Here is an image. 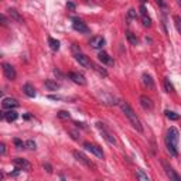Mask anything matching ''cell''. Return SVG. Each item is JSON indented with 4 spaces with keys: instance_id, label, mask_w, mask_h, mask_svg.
<instances>
[{
    "instance_id": "cell-32",
    "label": "cell",
    "mask_w": 181,
    "mask_h": 181,
    "mask_svg": "<svg viewBox=\"0 0 181 181\" xmlns=\"http://www.w3.org/2000/svg\"><path fill=\"white\" fill-rule=\"evenodd\" d=\"M14 144H16L17 149H23L24 147V143L20 140V139H14Z\"/></svg>"
},
{
    "instance_id": "cell-40",
    "label": "cell",
    "mask_w": 181,
    "mask_h": 181,
    "mask_svg": "<svg viewBox=\"0 0 181 181\" xmlns=\"http://www.w3.org/2000/svg\"><path fill=\"white\" fill-rule=\"evenodd\" d=\"M50 99H53V101H58V99H61L60 96H54V95H51V96H48Z\"/></svg>"
},
{
    "instance_id": "cell-28",
    "label": "cell",
    "mask_w": 181,
    "mask_h": 181,
    "mask_svg": "<svg viewBox=\"0 0 181 181\" xmlns=\"http://www.w3.org/2000/svg\"><path fill=\"white\" fill-rule=\"evenodd\" d=\"M24 147L30 149V150H36V149H37V144H36V141H33V140H27L26 143H24Z\"/></svg>"
},
{
    "instance_id": "cell-16",
    "label": "cell",
    "mask_w": 181,
    "mask_h": 181,
    "mask_svg": "<svg viewBox=\"0 0 181 181\" xmlns=\"http://www.w3.org/2000/svg\"><path fill=\"white\" fill-rule=\"evenodd\" d=\"M98 58H99V61H102L103 64H109V65L113 64V60H112V58L107 55V53H105V51H101L99 55H98Z\"/></svg>"
},
{
    "instance_id": "cell-17",
    "label": "cell",
    "mask_w": 181,
    "mask_h": 181,
    "mask_svg": "<svg viewBox=\"0 0 181 181\" xmlns=\"http://www.w3.org/2000/svg\"><path fill=\"white\" fill-rule=\"evenodd\" d=\"M19 117V113H17L16 111H13V109H9V111L4 113V119H6L7 122H14Z\"/></svg>"
},
{
    "instance_id": "cell-22",
    "label": "cell",
    "mask_w": 181,
    "mask_h": 181,
    "mask_svg": "<svg viewBox=\"0 0 181 181\" xmlns=\"http://www.w3.org/2000/svg\"><path fill=\"white\" fill-rule=\"evenodd\" d=\"M126 38H128V41L132 45H137L139 44V40H137V37H136V34H133L132 31H128V33H126Z\"/></svg>"
},
{
    "instance_id": "cell-11",
    "label": "cell",
    "mask_w": 181,
    "mask_h": 181,
    "mask_svg": "<svg viewBox=\"0 0 181 181\" xmlns=\"http://www.w3.org/2000/svg\"><path fill=\"white\" fill-rule=\"evenodd\" d=\"M68 77L74 81L75 84H78V85H86V79H85V77L82 74H79V72H69V74H68Z\"/></svg>"
},
{
    "instance_id": "cell-35",
    "label": "cell",
    "mask_w": 181,
    "mask_h": 181,
    "mask_svg": "<svg viewBox=\"0 0 181 181\" xmlns=\"http://www.w3.org/2000/svg\"><path fill=\"white\" fill-rule=\"evenodd\" d=\"M129 16H130L132 19H137V13H136L133 9H130V10H129Z\"/></svg>"
},
{
    "instance_id": "cell-18",
    "label": "cell",
    "mask_w": 181,
    "mask_h": 181,
    "mask_svg": "<svg viewBox=\"0 0 181 181\" xmlns=\"http://www.w3.org/2000/svg\"><path fill=\"white\" fill-rule=\"evenodd\" d=\"M23 90H24V94H26L28 98H34V96H36V89H34V86L31 84H26V85H24Z\"/></svg>"
},
{
    "instance_id": "cell-33",
    "label": "cell",
    "mask_w": 181,
    "mask_h": 181,
    "mask_svg": "<svg viewBox=\"0 0 181 181\" xmlns=\"http://www.w3.org/2000/svg\"><path fill=\"white\" fill-rule=\"evenodd\" d=\"M44 168L47 170L48 174H53V167H51V164H48V163H44Z\"/></svg>"
},
{
    "instance_id": "cell-30",
    "label": "cell",
    "mask_w": 181,
    "mask_h": 181,
    "mask_svg": "<svg viewBox=\"0 0 181 181\" xmlns=\"http://www.w3.org/2000/svg\"><path fill=\"white\" fill-rule=\"evenodd\" d=\"M141 21H143V26L144 27H150L151 26V20L149 16H141Z\"/></svg>"
},
{
    "instance_id": "cell-20",
    "label": "cell",
    "mask_w": 181,
    "mask_h": 181,
    "mask_svg": "<svg viewBox=\"0 0 181 181\" xmlns=\"http://www.w3.org/2000/svg\"><path fill=\"white\" fill-rule=\"evenodd\" d=\"M9 14H10V17L13 20H16L17 23H23V19H21V16L19 14V11L16 9H9Z\"/></svg>"
},
{
    "instance_id": "cell-21",
    "label": "cell",
    "mask_w": 181,
    "mask_h": 181,
    "mask_svg": "<svg viewBox=\"0 0 181 181\" xmlns=\"http://www.w3.org/2000/svg\"><path fill=\"white\" fill-rule=\"evenodd\" d=\"M45 88H48L50 90H58L60 89V84H57L53 79H47L45 81Z\"/></svg>"
},
{
    "instance_id": "cell-7",
    "label": "cell",
    "mask_w": 181,
    "mask_h": 181,
    "mask_svg": "<svg viewBox=\"0 0 181 181\" xmlns=\"http://www.w3.org/2000/svg\"><path fill=\"white\" fill-rule=\"evenodd\" d=\"M72 21H74V23H72V27H74L75 31H79V33H84V34L89 33V27H88L82 20H79V19H72Z\"/></svg>"
},
{
    "instance_id": "cell-42",
    "label": "cell",
    "mask_w": 181,
    "mask_h": 181,
    "mask_svg": "<svg viewBox=\"0 0 181 181\" xmlns=\"http://www.w3.org/2000/svg\"><path fill=\"white\" fill-rule=\"evenodd\" d=\"M2 178H3V174H2V171H0V180H2Z\"/></svg>"
},
{
    "instance_id": "cell-37",
    "label": "cell",
    "mask_w": 181,
    "mask_h": 181,
    "mask_svg": "<svg viewBox=\"0 0 181 181\" xmlns=\"http://www.w3.org/2000/svg\"><path fill=\"white\" fill-rule=\"evenodd\" d=\"M4 153H6V144L0 143V154H4Z\"/></svg>"
},
{
    "instance_id": "cell-31",
    "label": "cell",
    "mask_w": 181,
    "mask_h": 181,
    "mask_svg": "<svg viewBox=\"0 0 181 181\" xmlns=\"http://www.w3.org/2000/svg\"><path fill=\"white\" fill-rule=\"evenodd\" d=\"M0 24H2V26H9V19H7L6 16H3V14H0Z\"/></svg>"
},
{
    "instance_id": "cell-41",
    "label": "cell",
    "mask_w": 181,
    "mask_h": 181,
    "mask_svg": "<svg viewBox=\"0 0 181 181\" xmlns=\"http://www.w3.org/2000/svg\"><path fill=\"white\" fill-rule=\"evenodd\" d=\"M3 117H4V113H3V112H2V111H0V120H2Z\"/></svg>"
},
{
    "instance_id": "cell-15",
    "label": "cell",
    "mask_w": 181,
    "mask_h": 181,
    "mask_svg": "<svg viewBox=\"0 0 181 181\" xmlns=\"http://www.w3.org/2000/svg\"><path fill=\"white\" fill-rule=\"evenodd\" d=\"M105 45V38L101 37V36H98V37H94L90 40V47L95 48V50H99Z\"/></svg>"
},
{
    "instance_id": "cell-27",
    "label": "cell",
    "mask_w": 181,
    "mask_h": 181,
    "mask_svg": "<svg viewBox=\"0 0 181 181\" xmlns=\"http://www.w3.org/2000/svg\"><path fill=\"white\" fill-rule=\"evenodd\" d=\"M164 88H166V90H167L168 94H173V92H174V86L171 85V82L167 79V78L164 79Z\"/></svg>"
},
{
    "instance_id": "cell-43",
    "label": "cell",
    "mask_w": 181,
    "mask_h": 181,
    "mask_svg": "<svg viewBox=\"0 0 181 181\" xmlns=\"http://www.w3.org/2000/svg\"><path fill=\"white\" fill-rule=\"evenodd\" d=\"M140 2H141V3H144V2H147V0H140Z\"/></svg>"
},
{
    "instance_id": "cell-36",
    "label": "cell",
    "mask_w": 181,
    "mask_h": 181,
    "mask_svg": "<svg viewBox=\"0 0 181 181\" xmlns=\"http://www.w3.org/2000/svg\"><path fill=\"white\" fill-rule=\"evenodd\" d=\"M174 20H175V26H177V30L181 31V27H180V17L175 16V17H174Z\"/></svg>"
},
{
    "instance_id": "cell-29",
    "label": "cell",
    "mask_w": 181,
    "mask_h": 181,
    "mask_svg": "<svg viewBox=\"0 0 181 181\" xmlns=\"http://www.w3.org/2000/svg\"><path fill=\"white\" fill-rule=\"evenodd\" d=\"M58 117H60V119H64V120H67V119H69V117H71V115L68 113L67 111H60V112H58Z\"/></svg>"
},
{
    "instance_id": "cell-3",
    "label": "cell",
    "mask_w": 181,
    "mask_h": 181,
    "mask_svg": "<svg viewBox=\"0 0 181 181\" xmlns=\"http://www.w3.org/2000/svg\"><path fill=\"white\" fill-rule=\"evenodd\" d=\"M96 128L99 129V132H101V134L103 136V139L107 141L109 144H112V146H115L116 144V139H115V136L109 132V129L105 126V123H102V122H98L96 123Z\"/></svg>"
},
{
    "instance_id": "cell-10",
    "label": "cell",
    "mask_w": 181,
    "mask_h": 181,
    "mask_svg": "<svg viewBox=\"0 0 181 181\" xmlns=\"http://www.w3.org/2000/svg\"><path fill=\"white\" fill-rule=\"evenodd\" d=\"M163 164V168H164V171H166V174L168 175V177L171 178V180H175V181H180V177H178V174H175V171L173 170V167H171L170 164H168L167 161H163L161 163Z\"/></svg>"
},
{
    "instance_id": "cell-44",
    "label": "cell",
    "mask_w": 181,
    "mask_h": 181,
    "mask_svg": "<svg viewBox=\"0 0 181 181\" xmlns=\"http://www.w3.org/2000/svg\"><path fill=\"white\" fill-rule=\"evenodd\" d=\"M2 95H3V94H2V90H0V98H2Z\"/></svg>"
},
{
    "instance_id": "cell-2",
    "label": "cell",
    "mask_w": 181,
    "mask_h": 181,
    "mask_svg": "<svg viewBox=\"0 0 181 181\" xmlns=\"http://www.w3.org/2000/svg\"><path fill=\"white\" fill-rule=\"evenodd\" d=\"M119 105H120V109L123 111V113L126 115V117H128L129 120H130L132 126H133V128L136 129V130H137L139 133H143V124H141L140 119L137 117V115L134 113V111L132 109L130 106H129L128 102L120 101V102H119Z\"/></svg>"
},
{
    "instance_id": "cell-1",
    "label": "cell",
    "mask_w": 181,
    "mask_h": 181,
    "mask_svg": "<svg viewBox=\"0 0 181 181\" xmlns=\"http://www.w3.org/2000/svg\"><path fill=\"white\" fill-rule=\"evenodd\" d=\"M178 130L175 128H170L167 132V136H166V146H167V150L170 151V154L173 157H177L178 156Z\"/></svg>"
},
{
    "instance_id": "cell-4",
    "label": "cell",
    "mask_w": 181,
    "mask_h": 181,
    "mask_svg": "<svg viewBox=\"0 0 181 181\" xmlns=\"http://www.w3.org/2000/svg\"><path fill=\"white\" fill-rule=\"evenodd\" d=\"M2 68H3V74L4 77L7 78L9 81H13L16 79L17 74H16V69H14V67L11 64H7V62H4L3 65H2Z\"/></svg>"
},
{
    "instance_id": "cell-24",
    "label": "cell",
    "mask_w": 181,
    "mask_h": 181,
    "mask_svg": "<svg viewBox=\"0 0 181 181\" xmlns=\"http://www.w3.org/2000/svg\"><path fill=\"white\" fill-rule=\"evenodd\" d=\"M136 177H137L140 181H149V180H150V178H149V175L146 174V173H143V170H137V171H136Z\"/></svg>"
},
{
    "instance_id": "cell-14",
    "label": "cell",
    "mask_w": 181,
    "mask_h": 181,
    "mask_svg": "<svg viewBox=\"0 0 181 181\" xmlns=\"http://www.w3.org/2000/svg\"><path fill=\"white\" fill-rule=\"evenodd\" d=\"M2 105H3L4 109H16V107H19V102L16 99H13V98H4Z\"/></svg>"
},
{
    "instance_id": "cell-38",
    "label": "cell",
    "mask_w": 181,
    "mask_h": 181,
    "mask_svg": "<svg viewBox=\"0 0 181 181\" xmlns=\"http://www.w3.org/2000/svg\"><path fill=\"white\" fill-rule=\"evenodd\" d=\"M67 7L69 9V10H72V11L75 10V4L72 3V2H68V3H67Z\"/></svg>"
},
{
    "instance_id": "cell-19",
    "label": "cell",
    "mask_w": 181,
    "mask_h": 181,
    "mask_svg": "<svg viewBox=\"0 0 181 181\" xmlns=\"http://www.w3.org/2000/svg\"><path fill=\"white\" fill-rule=\"evenodd\" d=\"M143 84H144V86H147L149 89H153L154 88V82H153V79H151V77L150 75H147V74H143Z\"/></svg>"
},
{
    "instance_id": "cell-13",
    "label": "cell",
    "mask_w": 181,
    "mask_h": 181,
    "mask_svg": "<svg viewBox=\"0 0 181 181\" xmlns=\"http://www.w3.org/2000/svg\"><path fill=\"white\" fill-rule=\"evenodd\" d=\"M139 102H140V105L143 106V109H146V111H151V109H153V102H151V99L149 96H146V95H141V96L139 98Z\"/></svg>"
},
{
    "instance_id": "cell-39",
    "label": "cell",
    "mask_w": 181,
    "mask_h": 181,
    "mask_svg": "<svg viewBox=\"0 0 181 181\" xmlns=\"http://www.w3.org/2000/svg\"><path fill=\"white\" fill-rule=\"evenodd\" d=\"M69 133L72 134V137H74L75 140H78V139H79V137H78V133H77V132H69Z\"/></svg>"
},
{
    "instance_id": "cell-8",
    "label": "cell",
    "mask_w": 181,
    "mask_h": 181,
    "mask_svg": "<svg viewBox=\"0 0 181 181\" xmlns=\"http://www.w3.org/2000/svg\"><path fill=\"white\" fill-rule=\"evenodd\" d=\"M72 154H74V157L77 158L79 163H82L84 166H86V167H89V168H95L94 163H92L90 160H88V157L85 154H82V153H79V151H74Z\"/></svg>"
},
{
    "instance_id": "cell-34",
    "label": "cell",
    "mask_w": 181,
    "mask_h": 181,
    "mask_svg": "<svg viewBox=\"0 0 181 181\" xmlns=\"http://www.w3.org/2000/svg\"><path fill=\"white\" fill-rule=\"evenodd\" d=\"M140 14H141V16H147V9H146V6H144V4H141V6H140Z\"/></svg>"
},
{
    "instance_id": "cell-23",
    "label": "cell",
    "mask_w": 181,
    "mask_h": 181,
    "mask_svg": "<svg viewBox=\"0 0 181 181\" xmlns=\"http://www.w3.org/2000/svg\"><path fill=\"white\" fill-rule=\"evenodd\" d=\"M48 44H50V47H51V50H53V51H58V50H60V41L55 40V38L50 37V38H48Z\"/></svg>"
},
{
    "instance_id": "cell-9",
    "label": "cell",
    "mask_w": 181,
    "mask_h": 181,
    "mask_svg": "<svg viewBox=\"0 0 181 181\" xmlns=\"http://www.w3.org/2000/svg\"><path fill=\"white\" fill-rule=\"evenodd\" d=\"M75 58H77V61H78V62H79V64L82 65L84 68H88V69H89V68H92V61H90L89 58L86 57V55H84V54L78 53L77 55H75Z\"/></svg>"
},
{
    "instance_id": "cell-26",
    "label": "cell",
    "mask_w": 181,
    "mask_h": 181,
    "mask_svg": "<svg viewBox=\"0 0 181 181\" xmlns=\"http://www.w3.org/2000/svg\"><path fill=\"white\" fill-rule=\"evenodd\" d=\"M92 68H94L96 72H99V74L102 75V77H107V72H106V69H103L102 67H99V65H96V64H92Z\"/></svg>"
},
{
    "instance_id": "cell-5",
    "label": "cell",
    "mask_w": 181,
    "mask_h": 181,
    "mask_svg": "<svg viewBox=\"0 0 181 181\" xmlns=\"http://www.w3.org/2000/svg\"><path fill=\"white\" fill-rule=\"evenodd\" d=\"M13 164L17 170H24V171H30L31 170V164L26 158H20V157H16L13 160Z\"/></svg>"
},
{
    "instance_id": "cell-12",
    "label": "cell",
    "mask_w": 181,
    "mask_h": 181,
    "mask_svg": "<svg viewBox=\"0 0 181 181\" xmlns=\"http://www.w3.org/2000/svg\"><path fill=\"white\" fill-rule=\"evenodd\" d=\"M98 96H99V99H101L103 103H106V105H117L119 103V102H116V99H115L112 95L106 94V92H102V94H99Z\"/></svg>"
},
{
    "instance_id": "cell-25",
    "label": "cell",
    "mask_w": 181,
    "mask_h": 181,
    "mask_svg": "<svg viewBox=\"0 0 181 181\" xmlns=\"http://www.w3.org/2000/svg\"><path fill=\"white\" fill-rule=\"evenodd\" d=\"M166 116H167L170 120H178V119H180V116L173 111H166Z\"/></svg>"
},
{
    "instance_id": "cell-6",
    "label": "cell",
    "mask_w": 181,
    "mask_h": 181,
    "mask_svg": "<svg viewBox=\"0 0 181 181\" xmlns=\"http://www.w3.org/2000/svg\"><path fill=\"white\" fill-rule=\"evenodd\" d=\"M84 147L88 151H90V153H94L95 156H96L98 158H103V151H102V149L98 146V144H92V143H84Z\"/></svg>"
}]
</instances>
